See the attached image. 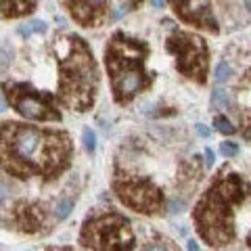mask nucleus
I'll return each mask as SVG.
<instances>
[{
	"label": "nucleus",
	"instance_id": "1",
	"mask_svg": "<svg viewBox=\"0 0 251 251\" xmlns=\"http://www.w3.org/2000/svg\"><path fill=\"white\" fill-rule=\"evenodd\" d=\"M72 155V136L63 130H42L19 122L0 124V172L13 178L50 182L69 170Z\"/></svg>",
	"mask_w": 251,
	"mask_h": 251
},
{
	"label": "nucleus",
	"instance_id": "2",
	"mask_svg": "<svg viewBox=\"0 0 251 251\" xmlns=\"http://www.w3.org/2000/svg\"><path fill=\"white\" fill-rule=\"evenodd\" d=\"M251 186L241 174L226 168L214 178L193 209V222L199 237L209 247H226L237 239V209L249 197Z\"/></svg>",
	"mask_w": 251,
	"mask_h": 251
},
{
	"label": "nucleus",
	"instance_id": "3",
	"mask_svg": "<svg viewBox=\"0 0 251 251\" xmlns=\"http://www.w3.org/2000/svg\"><path fill=\"white\" fill-rule=\"evenodd\" d=\"M54 52L59 65V103L72 111H88L99 92V67L88 42L75 34H63L54 38Z\"/></svg>",
	"mask_w": 251,
	"mask_h": 251
},
{
	"label": "nucleus",
	"instance_id": "4",
	"mask_svg": "<svg viewBox=\"0 0 251 251\" xmlns=\"http://www.w3.org/2000/svg\"><path fill=\"white\" fill-rule=\"evenodd\" d=\"M147 57L149 44L126 36L124 31H115L105 46V67L117 105L132 103L140 92L153 86L157 74L145 69Z\"/></svg>",
	"mask_w": 251,
	"mask_h": 251
},
{
	"label": "nucleus",
	"instance_id": "5",
	"mask_svg": "<svg viewBox=\"0 0 251 251\" xmlns=\"http://www.w3.org/2000/svg\"><path fill=\"white\" fill-rule=\"evenodd\" d=\"M136 237L132 230L130 220L120 211L105 209L92 214L82 226L80 245L84 249H100V251H124L134 249Z\"/></svg>",
	"mask_w": 251,
	"mask_h": 251
},
{
	"label": "nucleus",
	"instance_id": "6",
	"mask_svg": "<svg viewBox=\"0 0 251 251\" xmlns=\"http://www.w3.org/2000/svg\"><path fill=\"white\" fill-rule=\"evenodd\" d=\"M6 105L13 107L19 115H23L25 120L31 122H61L63 115L59 111L57 100L59 97H54L50 92H40L36 90L27 82H2L0 84Z\"/></svg>",
	"mask_w": 251,
	"mask_h": 251
},
{
	"label": "nucleus",
	"instance_id": "7",
	"mask_svg": "<svg viewBox=\"0 0 251 251\" xmlns=\"http://www.w3.org/2000/svg\"><path fill=\"white\" fill-rule=\"evenodd\" d=\"M166 49L176 59V69L188 80L205 84L209 74V49L207 42L193 31H174Z\"/></svg>",
	"mask_w": 251,
	"mask_h": 251
},
{
	"label": "nucleus",
	"instance_id": "8",
	"mask_svg": "<svg viewBox=\"0 0 251 251\" xmlns=\"http://www.w3.org/2000/svg\"><path fill=\"white\" fill-rule=\"evenodd\" d=\"M111 188L115 197L128 209L136 211V214L153 216V214H159L163 205H166V197H163L161 188L151 178L128 176V174H122V172H115V176L111 180Z\"/></svg>",
	"mask_w": 251,
	"mask_h": 251
},
{
	"label": "nucleus",
	"instance_id": "9",
	"mask_svg": "<svg viewBox=\"0 0 251 251\" xmlns=\"http://www.w3.org/2000/svg\"><path fill=\"white\" fill-rule=\"evenodd\" d=\"M4 228H13L25 234L40 232L44 226H49V211L38 201H17L6 211Z\"/></svg>",
	"mask_w": 251,
	"mask_h": 251
},
{
	"label": "nucleus",
	"instance_id": "10",
	"mask_svg": "<svg viewBox=\"0 0 251 251\" xmlns=\"http://www.w3.org/2000/svg\"><path fill=\"white\" fill-rule=\"evenodd\" d=\"M172 11L180 19L193 27L207 29L211 34H218V21L214 17V11L207 0H170Z\"/></svg>",
	"mask_w": 251,
	"mask_h": 251
},
{
	"label": "nucleus",
	"instance_id": "11",
	"mask_svg": "<svg viewBox=\"0 0 251 251\" xmlns=\"http://www.w3.org/2000/svg\"><path fill=\"white\" fill-rule=\"evenodd\" d=\"M72 19L82 27H100L109 19L111 0H65Z\"/></svg>",
	"mask_w": 251,
	"mask_h": 251
},
{
	"label": "nucleus",
	"instance_id": "12",
	"mask_svg": "<svg viewBox=\"0 0 251 251\" xmlns=\"http://www.w3.org/2000/svg\"><path fill=\"white\" fill-rule=\"evenodd\" d=\"M38 6V0H0V17L19 19L31 15Z\"/></svg>",
	"mask_w": 251,
	"mask_h": 251
},
{
	"label": "nucleus",
	"instance_id": "13",
	"mask_svg": "<svg viewBox=\"0 0 251 251\" xmlns=\"http://www.w3.org/2000/svg\"><path fill=\"white\" fill-rule=\"evenodd\" d=\"M241 92L239 94H247L251 92V69L245 74V77L241 80ZM239 120H241V134L245 140H251V109H243L239 113Z\"/></svg>",
	"mask_w": 251,
	"mask_h": 251
},
{
	"label": "nucleus",
	"instance_id": "14",
	"mask_svg": "<svg viewBox=\"0 0 251 251\" xmlns=\"http://www.w3.org/2000/svg\"><path fill=\"white\" fill-rule=\"evenodd\" d=\"M211 107L214 109H228L230 107L228 92L222 90V88H216L214 92H211Z\"/></svg>",
	"mask_w": 251,
	"mask_h": 251
},
{
	"label": "nucleus",
	"instance_id": "15",
	"mask_svg": "<svg viewBox=\"0 0 251 251\" xmlns=\"http://www.w3.org/2000/svg\"><path fill=\"white\" fill-rule=\"evenodd\" d=\"M17 31H19V36H23V38H27L31 34H44L46 23L44 21H29V23H25V25H19Z\"/></svg>",
	"mask_w": 251,
	"mask_h": 251
},
{
	"label": "nucleus",
	"instance_id": "16",
	"mask_svg": "<svg viewBox=\"0 0 251 251\" xmlns=\"http://www.w3.org/2000/svg\"><path fill=\"white\" fill-rule=\"evenodd\" d=\"M74 209V199H59L57 207H54V218L57 220H65Z\"/></svg>",
	"mask_w": 251,
	"mask_h": 251
},
{
	"label": "nucleus",
	"instance_id": "17",
	"mask_svg": "<svg viewBox=\"0 0 251 251\" xmlns=\"http://www.w3.org/2000/svg\"><path fill=\"white\" fill-rule=\"evenodd\" d=\"M214 126H216V130L220 132V134H234V132H237V128H234V126L226 120L224 115H216L214 117Z\"/></svg>",
	"mask_w": 251,
	"mask_h": 251
},
{
	"label": "nucleus",
	"instance_id": "18",
	"mask_svg": "<svg viewBox=\"0 0 251 251\" xmlns=\"http://www.w3.org/2000/svg\"><path fill=\"white\" fill-rule=\"evenodd\" d=\"M230 75H232V67H230L226 61H222V63H220V65L216 67V82H218V84H224V82L230 80Z\"/></svg>",
	"mask_w": 251,
	"mask_h": 251
},
{
	"label": "nucleus",
	"instance_id": "19",
	"mask_svg": "<svg viewBox=\"0 0 251 251\" xmlns=\"http://www.w3.org/2000/svg\"><path fill=\"white\" fill-rule=\"evenodd\" d=\"M220 153H222L224 157H234L239 153V145L230 143V140H228V143H222V145H220Z\"/></svg>",
	"mask_w": 251,
	"mask_h": 251
},
{
	"label": "nucleus",
	"instance_id": "20",
	"mask_svg": "<svg viewBox=\"0 0 251 251\" xmlns=\"http://www.w3.org/2000/svg\"><path fill=\"white\" fill-rule=\"evenodd\" d=\"M84 147H86V151H88V153H92L94 147H97V138H94V134H92L90 128L84 130Z\"/></svg>",
	"mask_w": 251,
	"mask_h": 251
},
{
	"label": "nucleus",
	"instance_id": "21",
	"mask_svg": "<svg viewBox=\"0 0 251 251\" xmlns=\"http://www.w3.org/2000/svg\"><path fill=\"white\" fill-rule=\"evenodd\" d=\"M182 209H184V201L182 199H172L170 201V211L172 214H174V211L178 214V211H182Z\"/></svg>",
	"mask_w": 251,
	"mask_h": 251
},
{
	"label": "nucleus",
	"instance_id": "22",
	"mask_svg": "<svg viewBox=\"0 0 251 251\" xmlns=\"http://www.w3.org/2000/svg\"><path fill=\"white\" fill-rule=\"evenodd\" d=\"M195 130H197V134L201 138H209L211 136V130L207 128V126H203V124H197V126H195Z\"/></svg>",
	"mask_w": 251,
	"mask_h": 251
},
{
	"label": "nucleus",
	"instance_id": "23",
	"mask_svg": "<svg viewBox=\"0 0 251 251\" xmlns=\"http://www.w3.org/2000/svg\"><path fill=\"white\" fill-rule=\"evenodd\" d=\"M214 159H216L214 151H211V149H205V166H207V168L214 166Z\"/></svg>",
	"mask_w": 251,
	"mask_h": 251
},
{
	"label": "nucleus",
	"instance_id": "24",
	"mask_svg": "<svg viewBox=\"0 0 251 251\" xmlns=\"http://www.w3.org/2000/svg\"><path fill=\"white\" fill-rule=\"evenodd\" d=\"M151 4H153V9H161L166 4V0H151Z\"/></svg>",
	"mask_w": 251,
	"mask_h": 251
},
{
	"label": "nucleus",
	"instance_id": "25",
	"mask_svg": "<svg viewBox=\"0 0 251 251\" xmlns=\"http://www.w3.org/2000/svg\"><path fill=\"white\" fill-rule=\"evenodd\" d=\"M4 197H6V193H4V186H2V184H0V203H2V201H4Z\"/></svg>",
	"mask_w": 251,
	"mask_h": 251
},
{
	"label": "nucleus",
	"instance_id": "26",
	"mask_svg": "<svg viewBox=\"0 0 251 251\" xmlns=\"http://www.w3.org/2000/svg\"><path fill=\"white\" fill-rule=\"evenodd\" d=\"M188 249H199V245H197V243H195V241H188V245H186Z\"/></svg>",
	"mask_w": 251,
	"mask_h": 251
},
{
	"label": "nucleus",
	"instance_id": "27",
	"mask_svg": "<svg viewBox=\"0 0 251 251\" xmlns=\"http://www.w3.org/2000/svg\"><path fill=\"white\" fill-rule=\"evenodd\" d=\"M6 105H4V100H2V94H0V111H4Z\"/></svg>",
	"mask_w": 251,
	"mask_h": 251
},
{
	"label": "nucleus",
	"instance_id": "28",
	"mask_svg": "<svg viewBox=\"0 0 251 251\" xmlns=\"http://www.w3.org/2000/svg\"><path fill=\"white\" fill-rule=\"evenodd\" d=\"M245 243H247V247H251V232L247 234V239H245Z\"/></svg>",
	"mask_w": 251,
	"mask_h": 251
},
{
	"label": "nucleus",
	"instance_id": "29",
	"mask_svg": "<svg viewBox=\"0 0 251 251\" xmlns=\"http://www.w3.org/2000/svg\"><path fill=\"white\" fill-rule=\"evenodd\" d=\"M130 2H132V6H138L140 2H143V0H130Z\"/></svg>",
	"mask_w": 251,
	"mask_h": 251
},
{
	"label": "nucleus",
	"instance_id": "30",
	"mask_svg": "<svg viewBox=\"0 0 251 251\" xmlns=\"http://www.w3.org/2000/svg\"><path fill=\"white\" fill-rule=\"evenodd\" d=\"M245 2H247V9L251 11V0H245Z\"/></svg>",
	"mask_w": 251,
	"mask_h": 251
}]
</instances>
